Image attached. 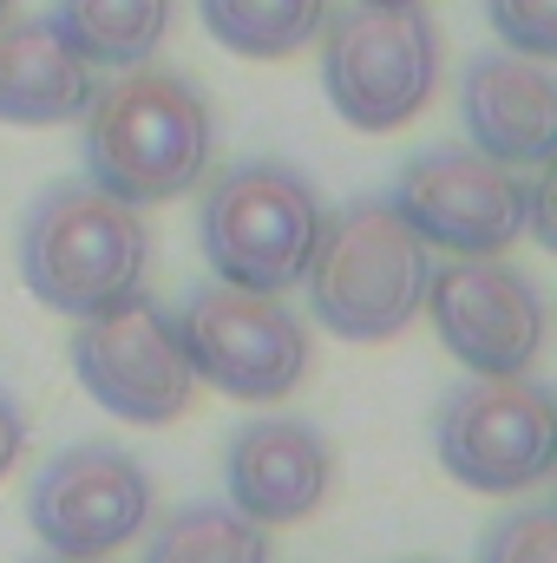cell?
<instances>
[{
  "label": "cell",
  "instance_id": "cell-1",
  "mask_svg": "<svg viewBox=\"0 0 557 563\" xmlns=\"http://www.w3.org/2000/svg\"><path fill=\"white\" fill-rule=\"evenodd\" d=\"M79 125H86V144H79L86 177L132 210L184 197L217 157V112L204 86L151 59L92 86Z\"/></svg>",
  "mask_w": 557,
  "mask_h": 563
},
{
  "label": "cell",
  "instance_id": "cell-2",
  "mask_svg": "<svg viewBox=\"0 0 557 563\" xmlns=\"http://www.w3.org/2000/svg\"><path fill=\"white\" fill-rule=\"evenodd\" d=\"M151 230L92 177L46 184L20 217V282L53 314H99L144 288Z\"/></svg>",
  "mask_w": 557,
  "mask_h": 563
},
{
  "label": "cell",
  "instance_id": "cell-3",
  "mask_svg": "<svg viewBox=\"0 0 557 563\" xmlns=\"http://www.w3.org/2000/svg\"><path fill=\"white\" fill-rule=\"evenodd\" d=\"M433 250L401 223L387 197H354L341 210H321V236L308 256V314L341 341H394L426 301Z\"/></svg>",
  "mask_w": 557,
  "mask_h": 563
},
{
  "label": "cell",
  "instance_id": "cell-4",
  "mask_svg": "<svg viewBox=\"0 0 557 563\" xmlns=\"http://www.w3.org/2000/svg\"><path fill=\"white\" fill-rule=\"evenodd\" d=\"M321 92L354 132H401L439 92V20L407 0V7H328L321 26Z\"/></svg>",
  "mask_w": 557,
  "mask_h": 563
},
{
  "label": "cell",
  "instance_id": "cell-5",
  "mask_svg": "<svg viewBox=\"0 0 557 563\" xmlns=\"http://www.w3.org/2000/svg\"><path fill=\"white\" fill-rule=\"evenodd\" d=\"M321 236V190L282 164V157H243L210 177L197 210V243L210 276L230 288L288 295Z\"/></svg>",
  "mask_w": 557,
  "mask_h": 563
},
{
  "label": "cell",
  "instance_id": "cell-6",
  "mask_svg": "<svg viewBox=\"0 0 557 563\" xmlns=\"http://www.w3.org/2000/svg\"><path fill=\"white\" fill-rule=\"evenodd\" d=\"M177 341L204 387L250 407L288 400L308 374V321L263 288H230V282L190 288L177 308Z\"/></svg>",
  "mask_w": 557,
  "mask_h": 563
},
{
  "label": "cell",
  "instance_id": "cell-7",
  "mask_svg": "<svg viewBox=\"0 0 557 563\" xmlns=\"http://www.w3.org/2000/svg\"><path fill=\"white\" fill-rule=\"evenodd\" d=\"M433 452L452 472V485L485 498H518L545 485L557 459V400L532 374H472L452 387L433 413Z\"/></svg>",
  "mask_w": 557,
  "mask_h": 563
},
{
  "label": "cell",
  "instance_id": "cell-8",
  "mask_svg": "<svg viewBox=\"0 0 557 563\" xmlns=\"http://www.w3.org/2000/svg\"><path fill=\"white\" fill-rule=\"evenodd\" d=\"M73 374L92 407H106L125 426H171L197 400V374L177 341V314L157 308L144 288L73 321Z\"/></svg>",
  "mask_w": 557,
  "mask_h": 563
},
{
  "label": "cell",
  "instance_id": "cell-9",
  "mask_svg": "<svg viewBox=\"0 0 557 563\" xmlns=\"http://www.w3.org/2000/svg\"><path fill=\"white\" fill-rule=\"evenodd\" d=\"M401 223L414 230L426 250H446V256H505L518 236H525V217H532V184L472 151V144H433L401 164L394 177V197Z\"/></svg>",
  "mask_w": 557,
  "mask_h": 563
},
{
  "label": "cell",
  "instance_id": "cell-10",
  "mask_svg": "<svg viewBox=\"0 0 557 563\" xmlns=\"http://www.w3.org/2000/svg\"><path fill=\"white\" fill-rule=\"evenodd\" d=\"M439 347L466 367V374H532L545 354V288L525 276L512 256H446L426 276V301Z\"/></svg>",
  "mask_w": 557,
  "mask_h": 563
},
{
  "label": "cell",
  "instance_id": "cell-11",
  "mask_svg": "<svg viewBox=\"0 0 557 563\" xmlns=\"http://www.w3.org/2000/svg\"><path fill=\"white\" fill-rule=\"evenodd\" d=\"M26 525L53 558H112L151 525V472L112 439L66 445L33 472Z\"/></svg>",
  "mask_w": 557,
  "mask_h": 563
},
{
  "label": "cell",
  "instance_id": "cell-12",
  "mask_svg": "<svg viewBox=\"0 0 557 563\" xmlns=\"http://www.w3.org/2000/svg\"><path fill=\"white\" fill-rule=\"evenodd\" d=\"M223 485L250 525H263V531L302 525L308 511H321V498L335 485V445L321 426L295 420V413L243 420L223 452Z\"/></svg>",
  "mask_w": 557,
  "mask_h": 563
},
{
  "label": "cell",
  "instance_id": "cell-13",
  "mask_svg": "<svg viewBox=\"0 0 557 563\" xmlns=\"http://www.w3.org/2000/svg\"><path fill=\"white\" fill-rule=\"evenodd\" d=\"M459 119L472 151L512 164V170H545L557 157V79L545 59L525 53H479L459 73Z\"/></svg>",
  "mask_w": 557,
  "mask_h": 563
},
{
  "label": "cell",
  "instance_id": "cell-14",
  "mask_svg": "<svg viewBox=\"0 0 557 563\" xmlns=\"http://www.w3.org/2000/svg\"><path fill=\"white\" fill-rule=\"evenodd\" d=\"M92 86V66L66 46L53 13H0V125H73Z\"/></svg>",
  "mask_w": 557,
  "mask_h": 563
},
{
  "label": "cell",
  "instance_id": "cell-15",
  "mask_svg": "<svg viewBox=\"0 0 557 563\" xmlns=\"http://www.w3.org/2000/svg\"><path fill=\"white\" fill-rule=\"evenodd\" d=\"M171 7L177 0H53V26L66 33V46L86 66H144L157 59L164 33H171Z\"/></svg>",
  "mask_w": 557,
  "mask_h": 563
},
{
  "label": "cell",
  "instance_id": "cell-16",
  "mask_svg": "<svg viewBox=\"0 0 557 563\" xmlns=\"http://www.w3.org/2000/svg\"><path fill=\"white\" fill-rule=\"evenodd\" d=\"M139 563H270V531L237 505H177L139 531Z\"/></svg>",
  "mask_w": 557,
  "mask_h": 563
},
{
  "label": "cell",
  "instance_id": "cell-17",
  "mask_svg": "<svg viewBox=\"0 0 557 563\" xmlns=\"http://www.w3.org/2000/svg\"><path fill=\"white\" fill-rule=\"evenodd\" d=\"M197 13H204V33L223 53L276 66V59H295L315 40L328 0H197Z\"/></svg>",
  "mask_w": 557,
  "mask_h": 563
},
{
  "label": "cell",
  "instance_id": "cell-18",
  "mask_svg": "<svg viewBox=\"0 0 557 563\" xmlns=\"http://www.w3.org/2000/svg\"><path fill=\"white\" fill-rule=\"evenodd\" d=\"M479 563H557V511L551 505L505 511L499 525H485Z\"/></svg>",
  "mask_w": 557,
  "mask_h": 563
},
{
  "label": "cell",
  "instance_id": "cell-19",
  "mask_svg": "<svg viewBox=\"0 0 557 563\" xmlns=\"http://www.w3.org/2000/svg\"><path fill=\"white\" fill-rule=\"evenodd\" d=\"M485 26L505 53L551 59L557 53V0H485Z\"/></svg>",
  "mask_w": 557,
  "mask_h": 563
},
{
  "label": "cell",
  "instance_id": "cell-20",
  "mask_svg": "<svg viewBox=\"0 0 557 563\" xmlns=\"http://www.w3.org/2000/svg\"><path fill=\"white\" fill-rule=\"evenodd\" d=\"M20 452H26V413H20V400L0 387V478L20 465Z\"/></svg>",
  "mask_w": 557,
  "mask_h": 563
},
{
  "label": "cell",
  "instance_id": "cell-21",
  "mask_svg": "<svg viewBox=\"0 0 557 563\" xmlns=\"http://www.w3.org/2000/svg\"><path fill=\"white\" fill-rule=\"evenodd\" d=\"M40 563H106V558H53V551H46Z\"/></svg>",
  "mask_w": 557,
  "mask_h": 563
},
{
  "label": "cell",
  "instance_id": "cell-22",
  "mask_svg": "<svg viewBox=\"0 0 557 563\" xmlns=\"http://www.w3.org/2000/svg\"><path fill=\"white\" fill-rule=\"evenodd\" d=\"M368 7H407V0H368Z\"/></svg>",
  "mask_w": 557,
  "mask_h": 563
},
{
  "label": "cell",
  "instance_id": "cell-23",
  "mask_svg": "<svg viewBox=\"0 0 557 563\" xmlns=\"http://www.w3.org/2000/svg\"><path fill=\"white\" fill-rule=\"evenodd\" d=\"M0 13H13V0H0Z\"/></svg>",
  "mask_w": 557,
  "mask_h": 563
},
{
  "label": "cell",
  "instance_id": "cell-24",
  "mask_svg": "<svg viewBox=\"0 0 557 563\" xmlns=\"http://www.w3.org/2000/svg\"><path fill=\"white\" fill-rule=\"evenodd\" d=\"M407 563H433V558H407Z\"/></svg>",
  "mask_w": 557,
  "mask_h": 563
}]
</instances>
